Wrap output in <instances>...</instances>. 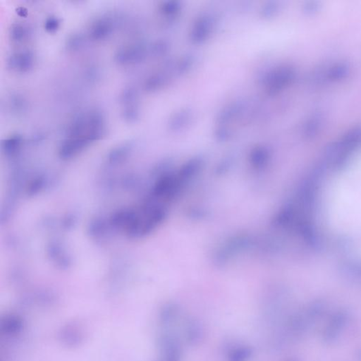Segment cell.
Masks as SVG:
<instances>
[{"instance_id":"6da1fadb","label":"cell","mask_w":361,"mask_h":361,"mask_svg":"<svg viewBox=\"0 0 361 361\" xmlns=\"http://www.w3.org/2000/svg\"><path fill=\"white\" fill-rule=\"evenodd\" d=\"M328 217L334 229L356 240L361 252V162L339 175L333 184Z\"/></svg>"},{"instance_id":"7a4b0ae2","label":"cell","mask_w":361,"mask_h":361,"mask_svg":"<svg viewBox=\"0 0 361 361\" xmlns=\"http://www.w3.org/2000/svg\"><path fill=\"white\" fill-rule=\"evenodd\" d=\"M295 78V71L289 65H281L265 73L261 79L265 91L269 96L280 94Z\"/></svg>"},{"instance_id":"3957f363","label":"cell","mask_w":361,"mask_h":361,"mask_svg":"<svg viewBox=\"0 0 361 361\" xmlns=\"http://www.w3.org/2000/svg\"><path fill=\"white\" fill-rule=\"evenodd\" d=\"M217 23V17L213 14H204L198 17L190 29L189 34L190 42L200 46L208 41L216 29Z\"/></svg>"},{"instance_id":"277c9868","label":"cell","mask_w":361,"mask_h":361,"mask_svg":"<svg viewBox=\"0 0 361 361\" xmlns=\"http://www.w3.org/2000/svg\"><path fill=\"white\" fill-rule=\"evenodd\" d=\"M149 52L150 47L145 43L137 42L119 47L114 57L119 64H135L145 60Z\"/></svg>"},{"instance_id":"5b68a950","label":"cell","mask_w":361,"mask_h":361,"mask_svg":"<svg viewBox=\"0 0 361 361\" xmlns=\"http://www.w3.org/2000/svg\"><path fill=\"white\" fill-rule=\"evenodd\" d=\"M175 72V62L170 61L165 63L162 69L153 73L145 80L144 88L148 92H156L162 89L171 80Z\"/></svg>"},{"instance_id":"8992f818","label":"cell","mask_w":361,"mask_h":361,"mask_svg":"<svg viewBox=\"0 0 361 361\" xmlns=\"http://www.w3.org/2000/svg\"><path fill=\"white\" fill-rule=\"evenodd\" d=\"M194 113L188 108L176 110L168 121V128L171 132L180 133L187 129L193 124Z\"/></svg>"},{"instance_id":"52a82bcc","label":"cell","mask_w":361,"mask_h":361,"mask_svg":"<svg viewBox=\"0 0 361 361\" xmlns=\"http://www.w3.org/2000/svg\"><path fill=\"white\" fill-rule=\"evenodd\" d=\"M245 108L246 106L244 102L240 100L228 104L218 112L216 118L217 125L227 126L229 124L235 122L243 115Z\"/></svg>"},{"instance_id":"ba28073f","label":"cell","mask_w":361,"mask_h":361,"mask_svg":"<svg viewBox=\"0 0 361 361\" xmlns=\"http://www.w3.org/2000/svg\"><path fill=\"white\" fill-rule=\"evenodd\" d=\"M114 31V21L110 17L97 18L89 29V35L91 39L95 41H102L108 39Z\"/></svg>"},{"instance_id":"9c48e42d","label":"cell","mask_w":361,"mask_h":361,"mask_svg":"<svg viewBox=\"0 0 361 361\" xmlns=\"http://www.w3.org/2000/svg\"><path fill=\"white\" fill-rule=\"evenodd\" d=\"M35 59L31 51L15 52L9 57L7 64L12 70L18 72H26L33 67Z\"/></svg>"},{"instance_id":"30bf717a","label":"cell","mask_w":361,"mask_h":361,"mask_svg":"<svg viewBox=\"0 0 361 361\" xmlns=\"http://www.w3.org/2000/svg\"><path fill=\"white\" fill-rule=\"evenodd\" d=\"M346 321V314L337 313L333 314L324 331V339L328 342H332L340 334Z\"/></svg>"},{"instance_id":"8fae6325","label":"cell","mask_w":361,"mask_h":361,"mask_svg":"<svg viewBox=\"0 0 361 361\" xmlns=\"http://www.w3.org/2000/svg\"><path fill=\"white\" fill-rule=\"evenodd\" d=\"M182 3L178 0H170L162 3L159 11L164 16L167 18H176L179 16L182 10Z\"/></svg>"},{"instance_id":"7c38bea8","label":"cell","mask_w":361,"mask_h":361,"mask_svg":"<svg viewBox=\"0 0 361 361\" xmlns=\"http://www.w3.org/2000/svg\"><path fill=\"white\" fill-rule=\"evenodd\" d=\"M196 63V57L191 54H187L175 62V72L176 75H184L190 72Z\"/></svg>"},{"instance_id":"4fadbf2b","label":"cell","mask_w":361,"mask_h":361,"mask_svg":"<svg viewBox=\"0 0 361 361\" xmlns=\"http://www.w3.org/2000/svg\"><path fill=\"white\" fill-rule=\"evenodd\" d=\"M280 10H281V5L279 1H267L260 7V16L263 19L269 21L277 16Z\"/></svg>"},{"instance_id":"5bb4252c","label":"cell","mask_w":361,"mask_h":361,"mask_svg":"<svg viewBox=\"0 0 361 361\" xmlns=\"http://www.w3.org/2000/svg\"><path fill=\"white\" fill-rule=\"evenodd\" d=\"M31 35L30 28L24 24H17L12 26L10 29L11 39L16 43L24 41Z\"/></svg>"},{"instance_id":"9a60e30c","label":"cell","mask_w":361,"mask_h":361,"mask_svg":"<svg viewBox=\"0 0 361 361\" xmlns=\"http://www.w3.org/2000/svg\"><path fill=\"white\" fill-rule=\"evenodd\" d=\"M139 98V94L134 87H126L121 93L119 100L123 107L136 105Z\"/></svg>"},{"instance_id":"2e32d148","label":"cell","mask_w":361,"mask_h":361,"mask_svg":"<svg viewBox=\"0 0 361 361\" xmlns=\"http://www.w3.org/2000/svg\"><path fill=\"white\" fill-rule=\"evenodd\" d=\"M122 118L127 122H135L140 117V108L138 104L123 107L122 111Z\"/></svg>"},{"instance_id":"e0dca14e","label":"cell","mask_w":361,"mask_h":361,"mask_svg":"<svg viewBox=\"0 0 361 361\" xmlns=\"http://www.w3.org/2000/svg\"><path fill=\"white\" fill-rule=\"evenodd\" d=\"M170 44L165 40H159L155 42L150 47V52L152 55L156 57H162L169 52Z\"/></svg>"},{"instance_id":"ac0fdd59","label":"cell","mask_w":361,"mask_h":361,"mask_svg":"<svg viewBox=\"0 0 361 361\" xmlns=\"http://www.w3.org/2000/svg\"><path fill=\"white\" fill-rule=\"evenodd\" d=\"M21 141L22 140L20 136H11L3 142V148L5 150L6 153H15L21 146Z\"/></svg>"},{"instance_id":"d6986e66","label":"cell","mask_w":361,"mask_h":361,"mask_svg":"<svg viewBox=\"0 0 361 361\" xmlns=\"http://www.w3.org/2000/svg\"><path fill=\"white\" fill-rule=\"evenodd\" d=\"M232 130L228 126L218 125L215 131V136L220 141H225L232 137Z\"/></svg>"},{"instance_id":"ffe728a7","label":"cell","mask_w":361,"mask_h":361,"mask_svg":"<svg viewBox=\"0 0 361 361\" xmlns=\"http://www.w3.org/2000/svg\"><path fill=\"white\" fill-rule=\"evenodd\" d=\"M83 38L81 35H74L69 38L67 41V47L69 50H77L83 46Z\"/></svg>"},{"instance_id":"44dd1931","label":"cell","mask_w":361,"mask_h":361,"mask_svg":"<svg viewBox=\"0 0 361 361\" xmlns=\"http://www.w3.org/2000/svg\"><path fill=\"white\" fill-rule=\"evenodd\" d=\"M60 26V21L55 16H50L45 22V29L47 32L53 33L58 30Z\"/></svg>"},{"instance_id":"7402d4cb","label":"cell","mask_w":361,"mask_h":361,"mask_svg":"<svg viewBox=\"0 0 361 361\" xmlns=\"http://www.w3.org/2000/svg\"><path fill=\"white\" fill-rule=\"evenodd\" d=\"M347 71H348V69L345 65H337L330 71V77L331 79L342 78L345 77V74H347Z\"/></svg>"},{"instance_id":"603a6c76","label":"cell","mask_w":361,"mask_h":361,"mask_svg":"<svg viewBox=\"0 0 361 361\" xmlns=\"http://www.w3.org/2000/svg\"><path fill=\"white\" fill-rule=\"evenodd\" d=\"M249 354H250V351L249 350L242 349L238 350V351H235V353L232 356V361H243L246 358L249 357Z\"/></svg>"}]
</instances>
